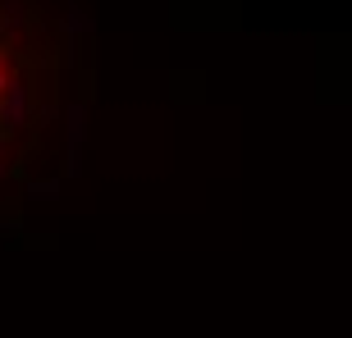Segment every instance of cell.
Listing matches in <instances>:
<instances>
[{"mask_svg": "<svg viewBox=\"0 0 352 338\" xmlns=\"http://www.w3.org/2000/svg\"><path fill=\"white\" fill-rule=\"evenodd\" d=\"M55 91V46L41 0H0V174L23 156Z\"/></svg>", "mask_w": 352, "mask_h": 338, "instance_id": "6da1fadb", "label": "cell"}]
</instances>
